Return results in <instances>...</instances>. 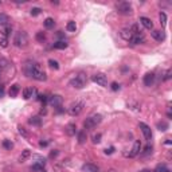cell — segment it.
I'll return each instance as SVG.
<instances>
[{
  "mask_svg": "<svg viewBox=\"0 0 172 172\" xmlns=\"http://www.w3.org/2000/svg\"><path fill=\"white\" fill-rule=\"evenodd\" d=\"M27 74H28L31 78L40 81V82L47 79V75L44 73L43 67L40 66L38 62H33V63H30V65H27Z\"/></svg>",
  "mask_w": 172,
  "mask_h": 172,
  "instance_id": "1",
  "label": "cell"
},
{
  "mask_svg": "<svg viewBox=\"0 0 172 172\" xmlns=\"http://www.w3.org/2000/svg\"><path fill=\"white\" fill-rule=\"evenodd\" d=\"M13 44L19 48H23L28 44V35L26 31H18L13 37Z\"/></svg>",
  "mask_w": 172,
  "mask_h": 172,
  "instance_id": "2",
  "label": "cell"
},
{
  "mask_svg": "<svg viewBox=\"0 0 172 172\" xmlns=\"http://www.w3.org/2000/svg\"><path fill=\"white\" fill-rule=\"evenodd\" d=\"M102 116L101 114H92L83 121V128L85 129H94L97 125L101 124Z\"/></svg>",
  "mask_w": 172,
  "mask_h": 172,
  "instance_id": "3",
  "label": "cell"
},
{
  "mask_svg": "<svg viewBox=\"0 0 172 172\" xmlns=\"http://www.w3.org/2000/svg\"><path fill=\"white\" fill-rule=\"evenodd\" d=\"M86 82H88V77H86V74L79 73L78 75H75L73 79H70L69 85L73 86V88H75V89H82V88H85Z\"/></svg>",
  "mask_w": 172,
  "mask_h": 172,
  "instance_id": "4",
  "label": "cell"
},
{
  "mask_svg": "<svg viewBox=\"0 0 172 172\" xmlns=\"http://www.w3.org/2000/svg\"><path fill=\"white\" fill-rule=\"evenodd\" d=\"M85 108V104L82 101H75L69 106V113L71 116H79Z\"/></svg>",
  "mask_w": 172,
  "mask_h": 172,
  "instance_id": "5",
  "label": "cell"
},
{
  "mask_svg": "<svg viewBox=\"0 0 172 172\" xmlns=\"http://www.w3.org/2000/svg\"><path fill=\"white\" fill-rule=\"evenodd\" d=\"M116 8H117V12L123 13V15H130L132 13V4L128 2H120L116 6Z\"/></svg>",
  "mask_w": 172,
  "mask_h": 172,
  "instance_id": "6",
  "label": "cell"
},
{
  "mask_svg": "<svg viewBox=\"0 0 172 172\" xmlns=\"http://www.w3.org/2000/svg\"><path fill=\"white\" fill-rule=\"evenodd\" d=\"M92 79H93V82H96L97 85L102 86V88H106V86H108V78H106V75L102 74V73L94 74L92 77Z\"/></svg>",
  "mask_w": 172,
  "mask_h": 172,
  "instance_id": "7",
  "label": "cell"
},
{
  "mask_svg": "<svg viewBox=\"0 0 172 172\" xmlns=\"http://www.w3.org/2000/svg\"><path fill=\"white\" fill-rule=\"evenodd\" d=\"M48 102H50V105L54 106V108H59L63 104V98H62V96H59V94H53L51 97H48Z\"/></svg>",
  "mask_w": 172,
  "mask_h": 172,
  "instance_id": "8",
  "label": "cell"
},
{
  "mask_svg": "<svg viewBox=\"0 0 172 172\" xmlns=\"http://www.w3.org/2000/svg\"><path fill=\"white\" fill-rule=\"evenodd\" d=\"M139 128L141 129V132L144 134V139H145L147 141H151V139H152V130H151V128H149L147 124H144V123H140L139 124Z\"/></svg>",
  "mask_w": 172,
  "mask_h": 172,
  "instance_id": "9",
  "label": "cell"
},
{
  "mask_svg": "<svg viewBox=\"0 0 172 172\" xmlns=\"http://www.w3.org/2000/svg\"><path fill=\"white\" fill-rule=\"evenodd\" d=\"M140 151H141V141H140V140H136L128 156H129V157H136V156H137L139 153H140Z\"/></svg>",
  "mask_w": 172,
  "mask_h": 172,
  "instance_id": "10",
  "label": "cell"
},
{
  "mask_svg": "<svg viewBox=\"0 0 172 172\" xmlns=\"http://www.w3.org/2000/svg\"><path fill=\"white\" fill-rule=\"evenodd\" d=\"M151 35L156 42H163V40L165 39V33L164 31H160V30H152Z\"/></svg>",
  "mask_w": 172,
  "mask_h": 172,
  "instance_id": "11",
  "label": "cell"
},
{
  "mask_svg": "<svg viewBox=\"0 0 172 172\" xmlns=\"http://www.w3.org/2000/svg\"><path fill=\"white\" fill-rule=\"evenodd\" d=\"M120 35H121V38L125 39V40H128V42H129V40L133 38V33H132V31H130L129 27H126V28H123V30H121Z\"/></svg>",
  "mask_w": 172,
  "mask_h": 172,
  "instance_id": "12",
  "label": "cell"
},
{
  "mask_svg": "<svg viewBox=\"0 0 172 172\" xmlns=\"http://www.w3.org/2000/svg\"><path fill=\"white\" fill-rule=\"evenodd\" d=\"M140 23L145 27L147 30H152L153 28V22L149 19V18H147V16H141V18H140Z\"/></svg>",
  "mask_w": 172,
  "mask_h": 172,
  "instance_id": "13",
  "label": "cell"
},
{
  "mask_svg": "<svg viewBox=\"0 0 172 172\" xmlns=\"http://www.w3.org/2000/svg\"><path fill=\"white\" fill-rule=\"evenodd\" d=\"M132 44H143L145 43V37L143 34H139V35H133V38L129 40Z\"/></svg>",
  "mask_w": 172,
  "mask_h": 172,
  "instance_id": "14",
  "label": "cell"
},
{
  "mask_svg": "<svg viewBox=\"0 0 172 172\" xmlns=\"http://www.w3.org/2000/svg\"><path fill=\"white\" fill-rule=\"evenodd\" d=\"M155 74L153 73H147L145 75H144V85L145 86H152L153 82H155Z\"/></svg>",
  "mask_w": 172,
  "mask_h": 172,
  "instance_id": "15",
  "label": "cell"
},
{
  "mask_svg": "<svg viewBox=\"0 0 172 172\" xmlns=\"http://www.w3.org/2000/svg\"><path fill=\"white\" fill-rule=\"evenodd\" d=\"M82 172H99V168L92 163H88V164L82 165Z\"/></svg>",
  "mask_w": 172,
  "mask_h": 172,
  "instance_id": "16",
  "label": "cell"
},
{
  "mask_svg": "<svg viewBox=\"0 0 172 172\" xmlns=\"http://www.w3.org/2000/svg\"><path fill=\"white\" fill-rule=\"evenodd\" d=\"M77 140H78L79 144H85L86 140H88V134H86V130H79L77 133Z\"/></svg>",
  "mask_w": 172,
  "mask_h": 172,
  "instance_id": "17",
  "label": "cell"
},
{
  "mask_svg": "<svg viewBox=\"0 0 172 172\" xmlns=\"http://www.w3.org/2000/svg\"><path fill=\"white\" fill-rule=\"evenodd\" d=\"M35 94V89L34 88H26L23 90V98L24 99H30L31 97H34Z\"/></svg>",
  "mask_w": 172,
  "mask_h": 172,
  "instance_id": "18",
  "label": "cell"
},
{
  "mask_svg": "<svg viewBox=\"0 0 172 172\" xmlns=\"http://www.w3.org/2000/svg\"><path fill=\"white\" fill-rule=\"evenodd\" d=\"M0 33H2V37L7 38L8 35H10V34L12 33V26H11V24H7V26L2 27V28H0Z\"/></svg>",
  "mask_w": 172,
  "mask_h": 172,
  "instance_id": "19",
  "label": "cell"
},
{
  "mask_svg": "<svg viewBox=\"0 0 172 172\" xmlns=\"http://www.w3.org/2000/svg\"><path fill=\"white\" fill-rule=\"evenodd\" d=\"M19 90H20L19 85H18V83H13L11 88H10V92H8V94H10V97H16L18 94H19Z\"/></svg>",
  "mask_w": 172,
  "mask_h": 172,
  "instance_id": "20",
  "label": "cell"
},
{
  "mask_svg": "<svg viewBox=\"0 0 172 172\" xmlns=\"http://www.w3.org/2000/svg\"><path fill=\"white\" fill-rule=\"evenodd\" d=\"M28 124L34 125V126H40V125H42V119H40L39 116H34V117H31V119L28 120Z\"/></svg>",
  "mask_w": 172,
  "mask_h": 172,
  "instance_id": "21",
  "label": "cell"
},
{
  "mask_svg": "<svg viewBox=\"0 0 172 172\" xmlns=\"http://www.w3.org/2000/svg\"><path fill=\"white\" fill-rule=\"evenodd\" d=\"M66 133H67V136H74L75 133H77V126H75V124H69L66 126Z\"/></svg>",
  "mask_w": 172,
  "mask_h": 172,
  "instance_id": "22",
  "label": "cell"
},
{
  "mask_svg": "<svg viewBox=\"0 0 172 172\" xmlns=\"http://www.w3.org/2000/svg\"><path fill=\"white\" fill-rule=\"evenodd\" d=\"M8 22H10V16L6 15V13H0V28L4 26H7V24H10Z\"/></svg>",
  "mask_w": 172,
  "mask_h": 172,
  "instance_id": "23",
  "label": "cell"
},
{
  "mask_svg": "<svg viewBox=\"0 0 172 172\" xmlns=\"http://www.w3.org/2000/svg\"><path fill=\"white\" fill-rule=\"evenodd\" d=\"M69 44H67L66 40H58V42L54 43V48H57V50H65Z\"/></svg>",
  "mask_w": 172,
  "mask_h": 172,
  "instance_id": "24",
  "label": "cell"
},
{
  "mask_svg": "<svg viewBox=\"0 0 172 172\" xmlns=\"http://www.w3.org/2000/svg\"><path fill=\"white\" fill-rule=\"evenodd\" d=\"M34 159L37 160V161L34 163V164H38V165H40V167H44V165H46V159H44V157L35 155V156H34Z\"/></svg>",
  "mask_w": 172,
  "mask_h": 172,
  "instance_id": "25",
  "label": "cell"
},
{
  "mask_svg": "<svg viewBox=\"0 0 172 172\" xmlns=\"http://www.w3.org/2000/svg\"><path fill=\"white\" fill-rule=\"evenodd\" d=\"M30 156H31V152H30V149H24V151H23V153H22V155L19 156V161H20V163H23V161H26L27 159H28Z\"/></svg>",
  "mask_w": 172,
  "mask_h": 172,
  "instance_id": "26",
  "label": "cell"
},
{
  "mask_svg": "<svg viewBox=\"0 0 172 172\" xmlns=\"http://www.w3.org/2000/svg\"><path fill=\"white\" fill-rule=\"evenodd\" d=\"M43 24H44V27H46V28H53V27L55 26V22H54L53 18H47V19L43 22Z\"/></svg>",
  "mask_w": 172,
  "mask_h": 172,
  "instance_id": "27",
  "label": "cell"
},
{
  "mask_svg": "<svg viewBox=\"0 0 172 172\" xmlns=\"http://www.w3.org/2000/svg\"><path fill=\"white\" fill-rule=\"evenodd\" d=\"M35 39H37L38 42H40V43H43L44 40H46V34H44L43 31H38L37 35H35Z\"/></svg>",
  "mask_w": 172,
  "mask_h": 172,
  "instance_id": "28",
  "label": "cell"
},
{
  "mask_svg": "<svg viewBox=\"0 0 172 172\" xmlns=\"http://www.w3.org/2000/svg\"><path fill=\"white\" fill-rule=\"evenodd\" d=\"M66 30L67 31H70V33H75V30H77V24H75V22H69V23L66 24Z\"/></svg>",
  "mask_w": 172,
  "mask_h": 172,
  "instance_id": "29",
  "label": "cell"
},
{
  "mask_svg": "<svg viewBox=\"0 0 172 172\" xmlns=\"http://www.w3.org/2000/svg\"><path fill=\"white\" fill-rule=\"evenodd\" d=\"M48 66L51 67L53 70H58L59 69V63H58V61H55V59H48Z\"/></svg>",
  "mask_w": 172,
  "mask_h": 172,
  "instance_id": "30",
  "label": "cell"
},
{
  "mask_svg": "<svg viewBox=\"0 0 172 172\" xmlns=\"http://www.w3.org/2000/svg\"><path fill=\"white\" fill-rule=\"evenodd\" d=\"M157 129L161 130V132H164V130L168 129V124H167L165 121H160V123H157Z\"/></svg>",
  "mask_w": 172,
  "mask_h": 172,
  "instance_id": "31",
  "label": "cell"
},
{
  "mask_svg": "<svg viewBox=\"0 0 172 172\" xmlns=\"http://www.w3.org/2000/svg\"><path fill=\"white\" fill-rule=\"evenodd\" d=\"M159 18H160V24H161L163 27H165V26H167V15H165L164 12H160Z\"/></svg>",
  "mask_w": 172,
  "mask_h": 172,
  "instance_id": "32",
  "label": "cell"
},
{
  "mask_svg": "<svg viewBox=\"0 0 172 172\" xmlns=\"http://www.w3.org/2000/svg\"><path fill=\"white\" fill-rule=\"evenodd\" d=\"M101 137H102L101 133H96V134H93L92 141H93L94 144H98V143H101Z\"/></svg>",
  "mask_w": 172,
  "mask_h": 172,
  "instance_id": "33",
  "label": "cell"
},
{
  "mask_svg": "<svg viewBox=\"0 0 172 172\" xmlns=\"http://www.w3.org/2000/svg\"><path fill=\"white\" fill-rule=\"evenodd\" d=\"M153 172H169V169L164 164H159L156 167V171H153Z\"/></svg>",
  "mask_w": 172,
  "mask_h": 172,
  "instance_id": "34",
  "label": "cell"
},
{
  "mask_svg": "<svg viewBox=\"0 0 172 172\" xmlns=\"http://www.w3.org/2000/svg\"><path fill=\"white\" fill-rule=\"evenodd\" d=\"M7 46H8V39L4 38V37H0V47L6 48Z\"/></svg>",
  "mask_w": 172,
  "mask_h": 172,
  "instance_id": "35",
  "label": "cell"
},
{
  "mask_svg": "<svg viewBox=\"0 0 172 172\" xmlns=\"http://www.w3.org/2000/svg\"><path fill=\"white\" fill-rule=\"evenodd\" d=\"M3 147L6 148V149H11L13 147V144L11 143V140H4V141H3Z\"/></svg>",
  "mask_w": 172,
  "mask_h": 172,
  "instance_id": "36",
  "label": "cell"
},
{
  "mask_svg": "<svg viewBox=\"0 0 172 172\" xmlns=\"http://www.w3.org/2000/svg\"><path fill=\"white\" fill-rule=\"evenodd\" d=\"M40 12H42V10H40V8H38V7H35V8H33V10H31L30 13H31L33 16H38Z\"/></svg>",
  "mask_w": 172,
  "mask_h": 172,
  "instance_id": "37",
  "label": "cell"
},
{
  "mask_svg": "<svg viewBox=\"0 0 172 172\" xmlns=\"http://www.w3.org/2000/svg\"><path fill=\"white\" fill-rule=\"evenodd\" d=\"M18 129H19V133L22 134V136H23V137H28V132H27V130L23 128V126H19V128H18Z\"/></svg>",
  "mask_w": 172,
  "mask_h": 172,
  "instance_id": "38",
  "label": "cell"
},
{
  "mask_svg": "<svg viewBox=\"0 0 172 172\" xmlns=\"http://www.w3.org/2000/svg\"><path fill=\"white\" fill-rule=\"evenodd\" d=\"M149 153H152V145H148L145 147V149L143 151V156H145V155H149Z\"/></svg>",
  "mask_w": 172,
  "mask_h": 172,
  "instance_id": "39",
  "label": "cell"
},
{
  "mask_svg": "<svg viewBox=\"0 0 172 172\" xmlns=\"http://www.w3.org/2000/svg\"><path fill=\"white\" fill-rule=\"evenodd\" d=\"M38 99H39V101H42V102H43V105H44V104H46V102L48 101V99H47V96H44V94H39V96H38Z\"/></svg>",
  "mask_w": 172,
  "mask_h": 172,
  "instance_id": "40",
  "label": "cell"
},
{
  "mask_svg": "<svg viewBox=\"0 0 172 172\" xmlns=\"http://www.w3.org/2000/svg\"><path fill=\"white\" fill-rule=\"evenodd\" d=\"M58 155H59V151H51L50 152V159H55Z\"/></svg>",
  "mask_w": 172,
  "mask_h": 172,
  "instance_id": "41",
  "label": "cell"
},
{
  "mask_svg": "<svg viewBox=\"0 0 172 172\" xmlns=\"http://www.w3.org/2000/svg\"><path fill=\"white\" fill-rule=\"evenodd\" d=\"M110 88H112V90H114V92H117V90H120V83H117V82H113Z\"/></svg>",
  "mask_w": 172,
  "mask_h": 172,
  "instance_id": "42",
  "label": "cell"
},
{
  "mask_svg": "<svg viewBox=\"0 0 172 172\" xmlns=\"http://www.w3.org/2000/svg\"><path fill=\"white\" fill-rule=\"evenodd\" d=\"M171 73H172L171 70H167V71H165V74H164V78H163V79H164V81L169 79V78H171Z\"/></svg>",
  "mask_w": 172,
  "mask_h": 172,
  "instance_id": "43",
  "label": "cell"
},
{
  "mask_svg": "<svg viewBox=\"0 0 172 172\" xmlns=\"http://www.w3.org/2000/svg\"><path fill=\"white\" fill-rule=\"evenodd\" d=\"M113 152H114V147H110V148H106V149H105V153H106V155H112Z\"/></svg>",
  "mask_w": 172,
  "mask_h": 172,
  "instance_id": "44",
  "label": "cell"
},
{
  "mask_svg": "<svg viewBox=\"0 0 172 172\" xmlns=\"http://www.w3.org/2000/svg\"><path fill=\"white\" fill-rule=\"evenodd\" d=\"M39 145H40V147H47V145H48V143H47V141H40V143H39Z\"/></svg>",
  "mask_w": 172,
  "mask_h": 172,
  "instance_id": "45",
  "label": "cell"
},
{
  "mask_svg": "<svg viewBox=\"0 0 172 172\" xmlns=\"http://www.w3.org/2000/svg\"><path fill=\"white\" fill-rule=\"evenodd\" d=\"M40 114H46V109H42V110H40Z\"/></svg>",
  "mask_w": 172,
  "mask_h": 172,
  "instance_id": "46",
  "label": "cell"
},
{
  "mask_svg": "<svg viewBox=\"0 0 172 172\" xmlns=\"http://www.w3.org/2000/svg\"><path fill=\"white\" fill-rule=\"evenodd\" d=\"M143 172H153V171H149V169H145V171H143Z\"/></svg>",
  "mask_w": 172,
  "mask_h": 172,
  "instance_id": "47",
  "label": "cell"
},
{
  "mask_svg": "<svg viewBox=\"0 0 172 172\" xmlns=\"http://www.w3.org/2000/svg\"><path fill=\"white\" fill-rule=\"evenodd\" d=\"M0 4H2V2H0Z\"/></svg>",
  "mask_w": 172,
  "mask_h": 172,
  "instance_id": "48",
  "label": "cell"
}]
</instances>
